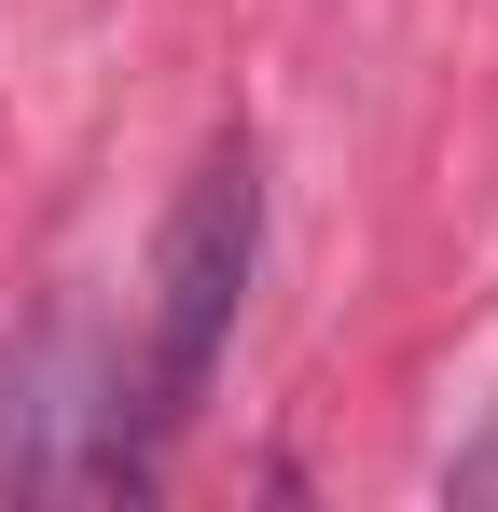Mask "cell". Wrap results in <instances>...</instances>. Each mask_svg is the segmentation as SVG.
Wrapping results in <instances>:
<instances>
[{
  "instance_id": "1",
  "label": "cell",
  "mask_w": 498,
  "mask_h": 512,
  "mask_svg": "<svg viewBox=\"0 0 498 512\" xmlns=\"http://www.w3.org/2000/svg\"><path fill=\"white\" fill-rule=\"evenodd\" d=\"M249 263H263V153L208 139L180 208H166V250H153V416L208 402V374L236 346V305H249Z\"/></svg>"
}]
</instances>
